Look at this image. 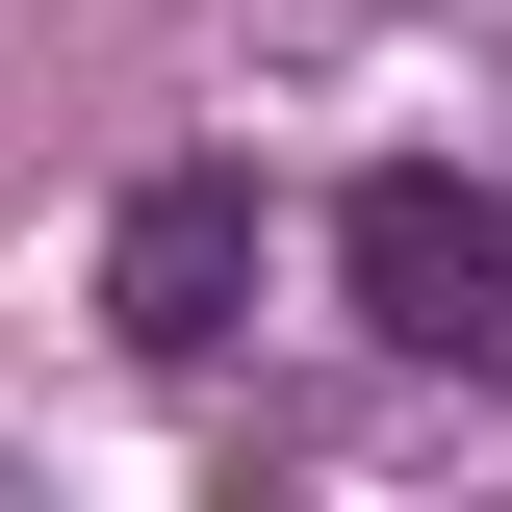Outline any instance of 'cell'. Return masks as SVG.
I'll list each match as a JSON object with an SVG mask.
<instances>
[{
	"label": "cell",
	"instance_id": "6da1fadb",
	"mask_svg": "<svg viewBox=\"0 0 512 512\" xmlns=\"http://www.w3.org/2000/svg\"><path fill=\"white\" fill-rule=\"evenodd\" d=\"M333 282H359V333H384V359H512V180L384 154V180L333 205Z\"/></svg>",
	"mask_w": 512,
	"mask_h": 512
},
{
	"label": "cell",
	"instance_id": "7a4b0ae2",
	"mask_svg": "<svg viewBox=\"0 0 512 512\" xmlns=\"http://www.w3.org/2000/svg\"><path fill=\"white\" fill-rule=\"evenodd\" d=\"M231 282H256V180H231V154L128 180V231H103V308H128V359H205V333H231Z\"/></svg>",
	"mask_w": 512,
	"mask_h": 512
}]
</instances>
